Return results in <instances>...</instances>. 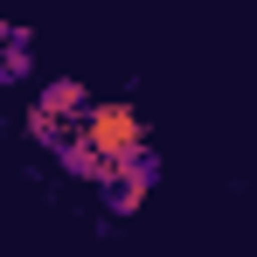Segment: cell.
I'll use <instances>...</instances> for the list:
<instances>
[{"label": "cell", "instance_id": "1", "mask_svg": "<svg viewBox=\"0 0 257 257\" xmlns=\"http://www.w3.org/2000/svg\"><path fill=\"white\" fill-rule=\"evenodd\" d=\"M56 160H63V174H77V181H104V153L90 146L84 132H70V139L56 146Z\"/></svg>", "mask_w": 257, "mask_h": 257}, {"label": "cell", "instance_id": "2", "mask_svg": "<svg viewBox=\"0 0 257 257\" xmlns=\"http://www.w3.org/2000/svg\"><path fill=\"white\" fill-rule=\"evenodd\" d=\"M42 111H56V118H84V104H90V90L77 84V77H56V84H42V97H35Z\"/></svg>", "mask_w": 257, "mask_h": 257}, {"label": "cell", "instance_id": "3", "mask_svg": "<svg viewBox=\"0 0 257 257\" xmlns=\"http://www.w3.org/2000/svg\"><path fill=\"white\" fill-rule=\"evenodd\" d=\"M97 188H104V209H111V215H132V209H139V188H125V181H111V174H104Z\"/></svg>", "mask_w": 257, "mask_h": 257}]
</instances>
